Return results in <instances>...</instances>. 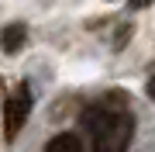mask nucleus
<instances>
[{
  "mask_svg": "<svg viewBox=\"0 0 155 152\" xmlns=\"http://www.w3.org/2000/svg\"><path fill=\"white\" fill-rule=\"evenodd\" d=\"M86 131H90V145L93 152H124L131 142V118L107 107H90L83 114Z\"/></svg>",
  "mask_w": 155,
  "mask_h": 152,
  "instance_id": "obj_1",
  "label": "nucleus"
},
{
  "mask_svg": "<svg viewBox=\"0 0 155 152\" xmlns=\"http://www.w3.org/2000/svg\"><path fill=\"white\" fill-rule=\"evenodd\" d=\"M28 114H31V90L28 86H17L4 100V138H17V131L28 121Z\"/></svg>",
  "mask_w": 155,
  "mask_h": 152,
  "instance_id": "obj_2",
  "label": "nucleus"
},
{
  "mask_svg": "<svg viewBox=\"0 0 155 152\" xmlns=\"http://www.w3.org/2000/svg\"><path fill=\"white\" fill-rule=\"evenodd\" d=\"M45 152H83V138L76 131H59L55 138H48Z\"/></svg>",
  "mask_w": 155,
  "mask_h": 152,
  "instance_id": "obj_3",
  "label": "nucleus"
},
{
  "mask_svg": "<svg viewBox=\"0 0 155 152\" xmlns=\"http://www.w3.org/2000/svg\"><path fill=\"white\" fill-rule=\"evenodd\" d=\"M24 38H28L24 24H7L4 35H0V42H4V52H17V49L24 45Z\"/></svg>",
  "mask_w": 155,
  "mask_h": 152,
  "instance_id": "obj_4",
  "label": "nucleus"
},
{
  "mask_svg": "<svg viewBox=\"0 0 155 152\" xmlns=\"http://www.w3.org/2000/svg\"><path fill=\"white\" fill-rule=\"evenodd\" d=\"M145 90H148V97H152V100H155V76L148 79V86H145Z\"/></svg>",
  "mask_w": 155,
  "mask_h": 152,
  "instance_id": "obj_5",
  "label": "nucleus"
}]
</instances>
